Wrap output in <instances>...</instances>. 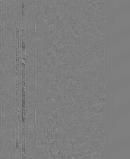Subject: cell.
Masks as SVG:
<instances>
[{"label": "cell", "instance_id": "1", "mask_svg": "<svg viewBox=\"0 0 130 159\" xmlns=\"http://www.w3.org/2000/svg\"><path fill=\"white\" fill-rule=\"evenodd\" d=\"M22 59L23 60H25V6L23 1H22Z\"/></svg>", "mask_w": 130, "mask_h": 159}, {"label": "cell", "instance_id": "2", "mask_svg": "<svg viewBox=\"0 0 130 159\" xmlns=\"http://www.w3.org/2000/svg\"><path fill=\"white\" fill-rule=\"evenodd\" d=\"M16 69L18 70L19 64V31L18 28H16Z\"/></svg>", "mask_w": 130, "mask_h": 159}]
</instances>
